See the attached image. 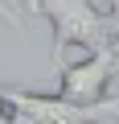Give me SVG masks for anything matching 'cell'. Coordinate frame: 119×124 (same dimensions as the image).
Returning <instances> with one entry per match:
<instances>
[{
  "label": "cell",
  "mask_w": 119,
  "mask_h": 124,
  "mask_svg": "<svg viewBox=\"0 0 119 124\" xmlns=\"http://www.w3.org/2000/svg\"><path fill=\"white\" fill-rule=\"evenodd\" d=\"M107 25H111V41L119 46V0H111V8H107Z\"/></svg>",
  "instance_id": "4"
},
{
  "label": "cell",
  "mask_w": 119,
  "mask_h": 124,
  "mask_svg": "<svg viewBox=\"0 0 119 124\" xmlns=\"http://www.w3.org/2000/svg\"><path fill=\"white\" fill-rule=\"evenodd\" d=\"M8 124H37V120L25 116V112H17V108H8Z\"/></svg>",
  "instance_id": "6"
},
{
  "label": "cell",
  "mask_w": 119,
  "mask_h": 124,
  "mask_svg": "<svg viewBox=\"0 0 119 124\" xmlns=\"http://www.w3.org/2000/svg\"><path fill=\"white\" fill-rule=\"evenodd\" d=\"M8 108L33 116L37 124H119V99H99V103H70L62 95H41L25 87H4Z\"/></svg>",
  "instance_id": "2"
},
{
  "label": "cell",
  "mask_w": 119,
  "mask_h": 124,
  "mask_svg": "<svg viewBox=\"0 0 119 124\" xmlns=\"http://www.w3.org/2000/svg\"><path fill=\"white\" fill-rule=\"evenodd\" d=\"M115 70H119L115 41L99 46V50L82 54L78 62L57 70V95L70 99V103H99V99H107V83H111Z\"/></svg>",
  "instance_id": "3"
},
{
  "label": "cell",
  "mask_w": 119,
  "mask_h": 124,
  "mask_svg": "<svg viewBox=\"0 0 119 124\" xmlns=\"http://www.w3.org/2000/svg\"><path fill=\"white\" fill-rule=\"evenodd\" d=\"M33 13H41L49 21V33H53V62H62V54L70 46L78 50H99V46H111V25H107V13L94 8V0H25Z\"/></svg>",
  "instance_id": "1"
},
{
  "label": "cell",
  "mask_w": 119,
  "mask_h": 124,
  "mask_svg": "<svg viewBox=\"0 0 119 124\" xmlns=\"http://www.w3.org/2000/svg\"><path fill=\"white\" fill-rule=\"evenodd\" d=\"M0 116H8V91L0 87Z\"/></svg>",
  "instance_id": "7"
},
{
  "label": "cell",
  "mask_w": 119,
  "mask_h": 124,
  "mask_svg": "<svg viewBox=\"0 0 119 124\" xmlns=\"http://www.w3.org/2000/svg\"><path fill=\"white\" fill-rule=\"evenodd\" d=\"M0 124H8V116H0Z\"/></svg>",
  "instance_id": "8"
},
{
  "label": "cell",
  "mask_w": 119,
  "mask_h": 124,
  "mask_svg": "<svg viewBox=\"0 0 119 124\" xmlns=\"http://www.w3.org/2000/svg\"><path fill=\"white\" fill-rule=\"evenodd\" d=\"M0 21H4L8 29H21V13H13V8H8V0H0Z\"/></svg>",
  "instance_id": "5"
}]
</instances>
